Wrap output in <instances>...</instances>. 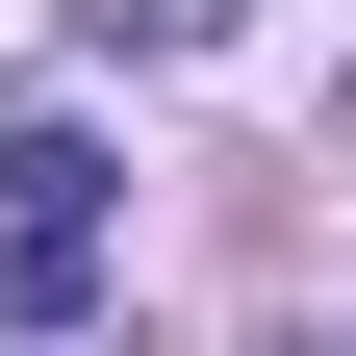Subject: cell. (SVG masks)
Here are the masks:
<instances>
[{"label": "cell", "instance_id": "6da1fadb", "mask_svg": "<svg viewBox=\"0 0 356 356\" xmlns=\"http://www.w3.org/2000/svg\"><path fill=\"white\" fill-rule=\"evenodd\" d=\"M102 305V229H51V204H0V331H76Z\"/></svg>", "mask_w": 356, "mask_h": 356}, {"label": "cell", "instance_id": "7a4b0ae2", "mask_svg": "<svg viewBox=\"0 0 356 356\" xmlns=\"http://www.w3.org/2000/svg\"><path fill=\"white\" fill-rule=\"evenodd\" d=\"M102 51H229V0H76Z\"/></svg>", "mask_w": 356, "mask_h": 356}]
</instances>
